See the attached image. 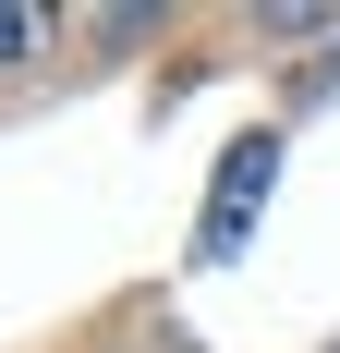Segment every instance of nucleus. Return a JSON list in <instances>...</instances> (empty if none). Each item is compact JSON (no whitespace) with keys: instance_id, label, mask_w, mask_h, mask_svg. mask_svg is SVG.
<instances>
[{"instance_id":"nucleus-1","label":"nucleus","mask_w":340,"mask_h":353,"mask_svg":"<svg viewBox=\"0 0 340 353\" xmlns=\"http://www.w3.org/2000/svg\"><path fill=\"white\" fill-rule=\"evenodd\" d=\"M279 183V146L243 134L231 159H219V195H206V256H243V232H255V195Z\"/></svg>"},{"instance_id":"nucleus-2","label":"nucleus","mask_w":340,"mask_h":353,"mask_svg":"<svg viewBox=\"0 0 340 353\" xmlns=\"http://www.w3.org/2000/svg\"><path fill=\"white\" fill-rule=\"evenodd\" d=\"M25 37H36V25L12 12V0H0V61H25Z\"/></svg>"}]
</instances>
